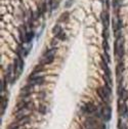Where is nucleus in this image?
I'll list each match as a JSON object with an SVG mask.
<instances>
[{
	"label": "nucleus",
	"mask_w": 128,
	"mask_h": 129,
	"mask_svg": "<svg viewBox=\"0 0 128 129\" xmlns=\"http://www.w3.org/2000/svg\"><path fill=\"white\" fill-rule=\"evenodd\" d=\"M115 54L118 57L119 62H122L124 57V38H118L115 42Z\"/></svg>",
	"instance_id": "f257e3e1"
},
{
	"label": "nucleus",
	"mask_w": 128,
	"mask_h": 129,
	"mask_svg": "<svg viewBox=\"0 0 128 129\" xmlns=\"http://www.w3.org/2000/svg\"><path fill=\"white\" fill-rule=\"evenodd\" d=\"M56 47H51L49 49H47L45 51V53L43 54V57H42V60L41 62H40V64H51L52 62H53L54 60V55L56 53Z\"/></svg>",
	"instance_id": "f03ea898"
},
{
	"label": "nucleus",
	"mask_w": 128,
	"mask_h": 129,
	"mask_svg": "<svg viewBox=\"0 0 128 129\" xmlns=\"http://www.w3.org/2000/svg\"><path fill=\"white\" fill-rule=\"evenodd\" d=\"M45 82V78L43 76H40L39 73H32L31 76L29 77V84L33 86L35 85H42Z\"/></svg>",
	"instance_id": "7ed1b4c3"
},
{
	"label": "nucleus",
	"mask_w": 128,
	"mask_h": 129,
	"mask_svg": "<svg viewBox=\"0 0 128 129\" xmlns=\"http://www.w3.org/2000/svg\"><path fill=\"white\" fill-rule=\"evenodd\" d=\"M111 117H112V109L106 103L102 108V118L106 122H108L111 120Z\"/></svg>",
	"instance_id": "20e7f679"
},
{
	"label": "nucleus",
	"mask_w": 128,
	"mask_h": 129,
	"mask_svg": "<svg viewBox=\"0 0 128 129\" xmlns=\"http://www.w3.org/2000/svg\"><path fill=\"white\" fill-rule=\"evenodd\" d=\"M82 111L85 114H95L97 109L94 105V103L90 102V103H87L84 105H82Z\"/></svg>",
	"instance_id": "39448f33"
},
{
	"label": "nucleus",
	"mask_w": 128,
	"mask_h": 129,
	"mask_svg": "<svg viewBox=\"0 0 128 129\" xmlns=\"http://www.w3.org/2000/svg\"><path fill=\"white\" fill-rule=\"evenodd\" d=\"M33 87H34V86L31 85V84H28L27 86L23 87V88H22V91H21V96H22L23 98L29 97L31 93L33 92Z\"/></svg>",
	"instance_id": "423d86ee"
},
{
	"label": "nucleus",
	"mask_w": 128,
	"mask_h": 129,
	"mask_svg": "<svg viewBox=\"0 0 128 129\" xmlns=\"http://www.w3.org/2000/svg\"><path fill=\"white\" fill-rule=\"evenodd\" d=\"M97 94H98V96L102 98V101L104 103H108L110 96L107 94L106 92H104V90H103L102 87H100V88H97Z\"/></svg>",
	"instance_id": "0eeeda50"
},
{
	"label": "nucleus",
	"mask_w": 128,
	"mask_h": 129,
	"mask_svg": "<svg viewBox=\"0 0 128 129\" xmlns=\"http://www.w3.org/2000/svg\"><path fill=\"white\" fill-rule=\"evenodd\" d=\"M29 111H30V109H28V108L19 110V112H16V114H15V119H16L17 121L21 120V119H23L24 117H26V116L28 115Z\"/></svg>",
	"instance_id": "6e6552de"
},
{
	"label": "nucleus",
	"mask_w": 128,
	"mask_h": 129,
	"mask_svg": "<svg viewBox=\"0 0 128 129\" xmlns=\"http://www.w3.org/2000/svg\"><path fill=\"white\" fill-rule=\"evenodd\" d=\"M102 22L103 28H109L110 17H109V13H108V11H102Z\"/></svg>",
	"instance_id": "1a4fd4ad"
},
{
	"label": "nucleus",
	"mask_w": 128,
	"mask_h": 129,
	"mask_svg": "<svg viewBox=\"0 0 128 129\" xmlns=\"http://www.w3.org/2000/svg\"><path fill=\"white\" fill-rule=\"evenodd\" d=\"M20 33H21V40H22V42H23V43L26 42V37H27V34H28L27 27H26V26L21 27V29H20Z\"/></svg>",
	"instance_id": "9d476101"
},
{
	"label": "nucleus",
	"mask_w": 128,
	"mask_h": 129,
	"mask_svg": "<svg viewBox=\"0 0 128 129\" xmlns=\"http://www.w3.org/2000/svg\"><path fill=\"white\" fill-rule=\"evenodd\" d=\"M124 69H125V67H124L123 62H120V63L117 64V68H116V73H117V76H120V75L123 74Z\"/></svg>",
	"instance_id": "9b49d317"
},
{
	"label": "nucleus",
	"mask_w": 128,
	"mask_h": 129,
	"mask_svg": "<svg viewBox=\"0 0 128 129\" xmlns=\"http://www.w3.org/2000/svg\"><path fill=\"white\" fill-rule=\"evenodd\" d=\"M6 107H7V97L3 96V97L1 98V115L4 114Z\"/></svg>",
	"instance_id": "f8f14e48"
},
{
	"label": "nucleus",
	"mask_w": 128,
	"mask_h": 129,
	"mask_svg": "<svg viewBox=\"0 0 128 129\" xmlns=\"http://www.w3.org/2000/svg\"><path fill=\"white\" fill-rule=\"evenodd\" d=\"M6 84H7V80L6 78H4L3 80H1V83H0V91L4 92L6 90Z\"/></svg>",
	"instance_id": "ddd939ff"
},
{
	"label": "nucleus",
	"mask_w": 128,
	"mask_h": 129,
	"mask_svg": "<svg viewBox=\"0 0 128 129\" xmlns=\"http://www.w3.org/2000/svg\"><path fill=\"white\" fill-rule=\"evenodd\" d=\"M55 38H56L57 40L65 41V40H66V34H65V32H64V31L62 30L60 33H57V34L55 35Z\"/></svg>",
	"instance_id": "4468645a"
},
{
	"label": "nucleus",
	"mask_w": 128,
	"mask_h": 129,
	"mask_svg": "<svg viewBox=\"0 0 128 129\" xmlns=\"http://www.w3.org/2000/svg\"><path fill=\"white\" fill-rule=\"evenodd\" d=\"M29 122H30V118H29L28 116H26V117H24L23 119H21V120L17 121V123H19L20 126H21V125H26V124H28Z\"/></svg>",
	"instance_id": "2eb2a0df"
},
{
	"label": "nucleus",
	"mask_w": 128,
	"mask_h": 129,
	"mask_svg": "<svg viewBox=\"0 0 128 129\" xmlns=\"http://www.w3.org/2000/svg\"><path fill=\"white\" fill-rule=\"evenodd\" d=\"M33 37H34V32L32 30L29 31L28 34H27V37H26V42L27 43H30L31 41H32V39H33Z\"/></svg>",
	"instance_id": "dca6fc26"
},
{
	"label": "nucleus",
	"mask_w": 128,
	"mask_h": 129,
	"mask_svg": "<svg viewBox=\"0 0 128 129\" xmlns=\"http://www.w3.org/2000/svg\"><path fill=\"white\" fill-rule=\"evenodd\" d=\"M62 30H63V29H62V27L60 26V24H56V25L53 27V30H52V32H53L54 36H55V35H56L57 33H60Z\"/></svg>",
	"instance_id": "f3484780"
},
{
	"label": "nucleus",
	"mask_w": 128,
	"mask_h": 129,
	"mask_svg": "<svg viewBox=\"0 0 128 129\" xmlns=\"http://www.w3.org/2000/svg\"><path fill=\"white\" fill-rule=\"evenodd\" d=\"M109 28H103V31H102V37H103V40H108L109 39Z\"/></svg>",
	"instance_id": "a211bd4d"
},
{
	"label": "nucleus",
	"mask_w": 128,
	"mask_h": 129,
	"mask_svg": "<svg viewBox=\"0 0 128 129\" xmlns=\"http://www.w3.org/2000/svg\"><path fill=\"white\" fill-rule=\"evenodd\" d=\"M121 6V0H114L113 1V7L115 9H119Z\"/></svg>",
	"instance_id": "6ab92c4d"
},
{
	"label": "nucleus",
	"mask_w": 128,
	"mask_h": 129,
	"mask_svg": "<svg viewBox=\"0 0 128 129\" xmlns=\"http://www.w3.org/2000/svg\"><path fill=\"white\" fill-rule=\"evenodd\" d=\"M38 111H39V113H40V114H45V113H46V111H47V109H46V105H44V104H40V105H39Z\"/></svg>",
	"instance_id": "aec40b11"
},
{
	"label": "nucleus",
	"mask_w": 128,
	"mask_h": 129,
	"mask_svg": "<svg viewBox=\"0 0 128 129\" xmlns=\"http://www.w3.org/2000/svg\"><path fill=\"white\" fill-rule=\"evenodd\" d=\"M102 47H103V50L104 52H109V44H108V40H103V42H102Z\"/></svg>",
	"instance_id": "412c9836"
},
{
	"label": "nucleus",
	"mask_w": 128,
	"mask_h": 129,
	"mask_svg": "<svg viewBox=\"0 0 128 129\" xmlns=\"http://www.w3.org/2000/svg\"><path fill=\"white\" fill-rule=\"evenodd\" d=\"M67 19H69V13H64L63 15H62V17L59 20V23L60 22H65Z\"/></svg>",
	"instance_id": "4be33fe9"
},
{
	"label": "nucleus",
	"mask_w": 128,
	"mask_h": 129,
	"mask_svg": "<svg viewBox=\"0 0 128 129\" xmlns=\"http://www.w3.org/2000/svg\"><path fill=\"white\" fill-rule=\"evenodd\" d=\"M8 129H20V126H17V127H13V128H8Z\"/></svg>",
	"instance_id": "5701e85b"
}]
</instances>
